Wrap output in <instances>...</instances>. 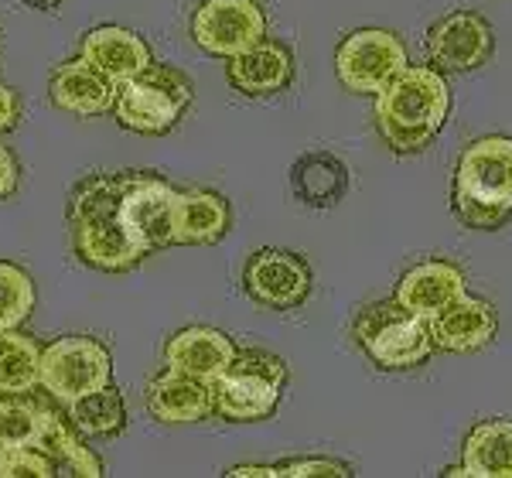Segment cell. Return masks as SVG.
Masks as SVG:
<instances>
[{
	"label": "cell",
	"instance_id": "cell-1",
	"mask_svg": "<svg viewBox=\"0 0 512 478\" xmlns=\"http://www.w3.org/2000/svg\"><path fill=\"white\" fill-rule=\"evenodd\" d=\"M130 175L134 171H117V175L82 178L72 188L69 199V226H72V250L76 257L93 270H130L144 260L140 246L130 239L123 226V195H127Z\"/></svg>",
	"mask_w": 512,
	"mask_h": 478
},
{
	"label": "cell",
	"instance_id": "cell-25",
	"mask_svg": "<svg viewBox=\"0 0 512 478\" xmlns=\"http://www.w3.org/2000/svg\"><path fill=\"white\" fill-rule=\"evenodd\" d=\"M69 420L82 438H113L127 427V410H123V397L110 383L99 390L82 393L79 400L69 403Z\"/></svg>",
	"mask_w": 512,
	"mask_h": 478
},
{
	"label": "cell",
	"instance_id": "cell-22",
	"mask_svg": "<svg viewBox=\"0 0 512 478\" xmlns=\"http://www.w3.org/2000/svg\"><path fill=\"white\" fill-rule=\"evenodd\" d=\"M461 465L472 478H512V420H482L468 431Z\"/></svg>",
	"mask_w": 512,
	"mask_h": 478
},
{
	"label": "cell",
	"instance_id": "cell-6",
	"mask_svg": "<svg viewBox=\"0 0 512 478\" xmlns=\"http://www.w3.org/2000/svg\"><path fill=\"white\" fill-rule=\"evenodd\" d=\"M192 106V79L175 65L151 62L137 79L123 82L117 96V123L134 134H164Z\"/></svg>",
	"mask_w": 512,
	"mask_h": 478
},
{
	"label": "cell",
	"instance_id": "cell-14",
	"mask_svg": "<svg viewBox=\"0 0 512 478\" xmlns=\"http://www.w3.org/2000/svg\"><path fill=\"white\" fill-rule=\"evenodd\" d=\"M461 294H468V291H465V270H461L458 263L424 260L400 277L393 298L407 311L431 321L434 315H441L451 301H458Z\"/></svg>",
	"mask_w": 512,
	"mask_h": 478
},
{
	"label": "cell",
	"instance_id": "cell-17",
	"mask_svg": "<svg viewBox=\"0 0 512 478\" xmlns=\"http://www.w3.org/2000/svg\"><path fill=\"white\" fill-rule=\"evenodd\" d=\"M431 332L434 345L444 352H478L495 339L499 318H495V308L489 301L461 294L441 315L431 318Z\"/></svg>",
	"mask_w": 512,
	"mask_h": 478
},
{
	"label": "cell",
	"instance_id": "cell-29",
	"mask_svg": "<svg viewBox=\"0 0 512 478\" xmlns=\"http://www.w3.org/2000/svg\"><path fill=\"white\" fill-rule=\"evenodd\" d=\"M277 478H349L352 468L335 458H291L284 465H274Z\"/></svg>",
	"mask_w": 512,
	"mask_h": 478
},
{
	"label": "cell",
	"instance_id": "cell-7",
	"mask_svg": "<svg viewBox=\"0 0 512 478\" xmlns=\"http://www.w3.org/2000/svg\"><path fill=\"white\" fill-rule=\"evenodd\" d=\"M110 376V349L89 335H62L41 349V390H48V397L65 407L82 393L106 386Z\"/></svg>",
	"mask_w": 512,
	"mask_h": 478
},
{
	"label": "cell",
	"instance_id": "cell-18",
	"mask_svg": "<svg viewBox=\"0 0 512 478\" xmlns=\"http://www.w3.org/2000/svg\"><path fill=\"white\" fill-rule=\"evenodd\" d=\"M52 103L65 113H76V117H96L117 106L120 86L110 82L103 72H96L86 59H72L62 62L52 72Z\"/></svg>",
	"mask_w": 512,
	"mask_h": 478
},
{
	"label": "cell",
	"instance_id": "cell-27",
	"mask_svg": "<svg viewBox=\"0 0 512 478\" xmlns=\"http://www.w3.org/2000/svg\"><path fill=\"white\" fill-rule=\"evenodd\" d=\"M35 311V284L18 263L0 260V328H21Z\"/></svg>",
	"mask_w": 512,
	"mask_h": 478
},
{
	"label": "cell",
	"instance_id": "cell-32",
	"mask_svg": "<svg viewBox=\"0 0 512 478\" xmlns=\"http://www.w3.org/2000/svg\"><path fill=\"white\" fill-rule=\"evenodd\" d=\"M229 478H277L270 465H236L226 472Z\"/></svg>",
	"mask_w": 512,
	"mask_h": 478
},
{
	"label": "cell",
	"instance_id": "cell-4",
	"mask_svg": "<svg viewBox=\"0 0 512 478\" xmlns=\"http://www.w3.org/2000/svg\"><path fill=\"white\" fill-rule=\"evenodd\" d=\"M287 383V362L267 349H236V359L212 379V414L233 424L267 420Z\"/></svg>",
	"mask_w": 512,
	"mask_h": 478
},
{
	"label": "cell",
	"instance_id": "cell-33",
	"mask_svg": "<svg viewBox=\"0 0 512 478\" xmlns=\"http://www.w3.org/2000/svg\"><path fill=\"white\" fill-rule=\"evenodd\" d=\"M24 7H31V11H59L65 0H21Z\"/></svg>",
	"mask_w": 512,
	"mask_h": 478
},
{
	"label": "cell",
	"instance_id": "cell-16",
	"mask_svg": "<svg viewBox=\"0 0 512 478\" xmlns=\"http://www.w3.org/2000/svg\"><path fill=\"white\" fill-rule=\"evenodd\" d=\"M229 82L246 96H274L294 82V55L274 38H260L226 65Z\"/></svg>",
	"mask_w": 512,
	"mask_h": 478
},
{
	"label": "cell",
	"instance_id": "cell-3",
	"mask_svg": "<svg viewBox=\"0 0 512 478\" xmlns=\"http://www.w3.org/2000/svg\"><path fill=\"white\" fill-rule=\"evenodd\" d=\"M451 209L468 229H499L512 219V137L492 134L465 147L454 168Z\"/></svg>",
	"mask_w": 512,
	"mask_h": 478
},
{
	"label": "cell",
	"instance_id": "cell-15",
	"mask_svg": "<svg viewBox=\"0 0 512 478\" xmlns=\"http://www.w3.org/2000/svg\"><path fill=\"white\" fill-rule=\"evenodd\" d=\"M236 359V342L229 339L226 332L209 325H192L181 328L164 345V362L168 369H178V373H188L195 379H219L229 369V362Z\"/></svg>",
	"mask_w": 512,
	"mask_h": 478
},
{
	"label": "cell",
	"instance_id": "cell-10",
	"mask_svg": "<svg viewBox=\"0 0 512 478\" xmlns=\"http://www.w3.org/2000/svg\"><path fill=\"white\" fill-rule=\"evenodd\" d=\"M175 195L178 188L151 171L130 175L127 195H123V226L144 257L175 243Z\"/></svg>",
	"mask_w": 512,
	"mask_h": 478
},
{
	"label": "cell",
	"instance_id": "cell-19",
	"mask_svg": "<svg viewBox=\"0 0 512 478\" xmlns=\"http://www.w3.org/2000/svg\"><path fill=\"white\" fill-rule=\"evenodd\" d=\"M147 410L161 424H195L212 414V383L164 369L147 383Z\"/></svg>",
	"mask_w": 512,
	"mask_h": 478
},
{
	"label": "cell",
	"instance_id": "cell-21",
	"mask_svg": "<svg viewBox=\"0 0 512 478\" xmlns=\"http://www.w3.org/2000/svg\"><path fill=\"white\" fill-rule=\"evenodd\" d=\"M349 185V168L335 154L311 151L291 164V188L308 209H332L345 199Z\"/></svg>",
	"mask_w": 512,
	"mask_h": 478
},
{
	"label": "cell",
	"instance_id": "cell-20",
	"mask_svg": "<svg viewBox=\"0 0 512 478\" xmlns=\"http://www.w3.org/2000/svg\"><path fill=\"white\" fill-rule=\"evenodd\" d=\"M229 202L219 192H178L175 195V243L178 246H209L219 243L229 229Z\"/></svg>",
	"mask_w": 512,
	"mask_h": 478
},
{
	"label": "cell",
	"instance_id": "cell-2",
	"mask_svg": "<svg viewBox=\"0 0 512 478\" xmlns=\"http://www.w3.org/2000/svg\"><path fill=\"white\" fill-rule=\"evenodd\" d=\"M451 110V89L431 65H407L376 93V127L396 154H417L437 137Z\"/></svg>",
	"mask_w": 512,
	"mask_h": 478
},
{
	"label": "cell",
	"instance_id": "cell-13",
	"mask_svg": "<svg viewBox=\"0 0 512 478\" xmlns=\"http://www.w3.org/2000/svg\"><path fill=\"white\" fill-rule=\"evenodd\" d=\"M79 59H86L96 72L123 86V82L137 79L154 62V55L137 31L120 28V24H103V28H93L82 38Z\"/></svg>",
	"mask_w": 512,
	"mask_h": 478
},
{
	"label": "cell",
	"instance_id": "cell-28",
	"mask_svg": "<svg viewBox=\"0 0 512 478\" xmlns=\"http://www.w3.org/2000/svg\"><path fill=\"white\" fill-rule=\"evenodd\" d=\"M55 461L41 448H7L0 444V478H52Z\"/></svg>",
	"mask_w": 512,
	"mask_h": 478
},
{
	"label": "cell",
	"instance_id": "cell-26",
	"mask_svg": "<svg viewBox=\"0 0 512 478\" xmlns=\"http://www.w3.org/2000/svg\"><path fill=\"white\" fill-rule=\"evenodd\" d=\"M41 431H45V403L24 397L0 400V444L7 448H38Z\"/></svg>",
	"mask_w": 512,
	"mask_h": 478
},
{
	"label": "cell",
	"instance_id": "cell-5",
	"mask_svg": "<svg viewBox=\"0 0 512 478\" xmlns=\"http://www.w3.org/2000/svg\"><path fill=\"white\" fill-rule=\"evenodd\" d=\"M355 342L362 345L369 359L383 369H410L420 366L434 345L431 321L407 311L400 301H376L355 315Z\"/></svg>",
	"mask_w": 512,
	"mask_h": 478
},
{
	"label": "cell",
	"instance_id": "cell-12",
	"mask_svg": "<svg viewBox=\"0 0 512 478\" xmlns=\"http://www.w3.org/2000/svg\"><path fill=\"white\" fill-rule=\"evenodd\" d=\"M427 48L437 69L468 72L492 59V24L472 11H454L427 35Z\"/></svg>",
	"mask_w": 512,
	"mask_h": 478
},
{
	"label": "cell",
	"instance_id": "cell-11",
	"mask_svg": "<svg viewBox=\"0 0 512 478\" xmlns=\"http://www.w3.org/2000/svg\"><path fill=\"white\" fill-rule=\"evenodd\" d=\"M243 287L253 304L270 311L301 308L311 294V267L291 250H256L246 260Z\"/></svg>",
	"mask_w": 512,
	"mask_h": 478
},
{
	"label": "cell",
	"instance_id": "cell-31",
	"mask_svg": "<svg viewBox=\"0 0 512 478\" xmlns=\"http://www.w3.org/2000/svg\"><path fill=\"white\" fill-rule=\"evenodd\" d=\"M18 123H21V100H18V93H14L11 86H4V82H0V134L14 130Z\"/></svg>",
	"mask_w": 512,
	"mask_h": 478
},
{
	"label": "cell",
	"instance_id": "cell-24",
	"mask_svg": "<svg viewBox=\"0 0 512 478\" xmlns=\"http://www.w3.org/2000/svg\"><path fill=\"white\" fill-rule=\"evenodd\" d=\"M38 448L45 451L55 465H62L65 472H72V475H82V478L103 475V461L79 441V431L72 427V420L55 414L52 407H45V431H41Z\"/></svg>",
	"mask_w": 512,
	"mask_h": 478
},
{
	"label": "cell",
	"instance_id": "cell-9",
	"mask_svg": "<svg viewBox=\"0 0 512 478\" xmlns=\"http://www.w3.org/2000/svg\"><path fill=\"white\" fill-rule=\"evenodd\" d=\"M192 38L202 52L233 59L267 38V14L256 0H202L192 18Z\"/></svg>",
	"mask_w": 512,
	"mask_h": 478
},
{
	"label": "cell",
	"instance_id": "cell-23",
	"mask_svg": "<svg viewBox=\"0 0 512 478\" xmlns=\"http://www.w3.org/2000/svg\"><path fill=\"white\" fill-rule=\"evenodd\" d=\"M41 386V345L21 328H0V393L24 397Z\"/></svg>",
	"mask_w": 512,
	"mask_h": 478
},
{
	"label": "cell",
	"instance_id": "cell-30",
	"mask_svg": "<svg viewBox=\"0 0 512 478\" xmlns=\"http://www.w3.org/2000/svg\"><path fill=\"white\" fill-rule=\"evenodd\" d=\"M21 185V168H18V158L0 144V199H11Z\"/></svg>",
	"mask_w": 512,
	"mask_h": 478
},
{
	"label": "cell",
	"instance_id": "cell-8",
	"mask_svg": "<svg viewBox=\"0 0 512 478\" xmlns=\"http://www.w3.org/2000/svg\"><path fill=\"white\" fill-rule=\"evenodd\" d=\"M403 69H407V45L386 28L352 31L335 52V76L349 93L376 96Z\"/></svg>",
	"mask_w": 512,
	"mask_h": 478
}]
</instances>
